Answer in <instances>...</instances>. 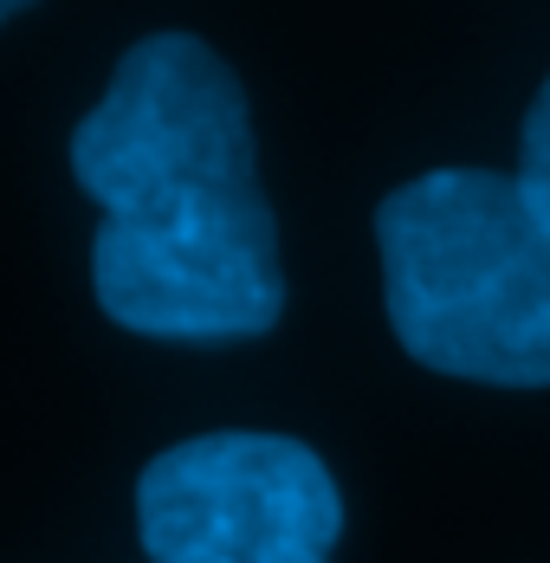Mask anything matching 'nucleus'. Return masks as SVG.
I'll list each match as a JSON object with an SVG mask.
<instances>
[{
    "instance_id": "f257e3e1",
    "label": "nucleus",
    "mask_w": 550,
    "mask_h": 563,
    "mask_svg": "<svg viewBox=\"0 0 550 563\" xmlns=\"http://www.w3.org/2000/svg\"><path fill=\"white\" fill-rule=\"evenodd\" d=\"M72 175L98 201L91 291L117 331L246 343L278 324L285 266L253 111L208 40L150 33L117 58L72 130Z\"/></svg>"
},
{
    "instance_id": "f03ea898",
    "label": "nucleus",
    "mask_w": 550,
    "mask_h": 563,
    "mask_svg": "<svg viewBox=\"0 0 550 563\" xmlns=\"http://www.w3.org/2000/svg\"><path fill=\"white\" fill-rule=\"evenodd\" d=\"M395 343L440 376L550 389V208L498 169H428L383 195Z\"/></svg>"
},
{
    "instance_id": "7ed1b4c3",
    "label": "nucleus",
    "mask_w": 550,
    "mask_h": 563,
    "mask_svg": "<svg viewBox=\"0 0 550 563\" xmlns=\"http://www.w3.org/2000/svg\"><path fill=\"white\" fill-rule=\"evenodd\" d=\"M343 493L292 434L220 428L163 448L136 473L150 563H330Z\"/></svg>"
},
{
    "instance_id": "20e7f679",
    "label": "nucleus",
    "mask_w": 550,
    "mask_h": 563,
    "mask_svg": "<svg viewBox=\"0 0 550 563\" xmlns=\"http://www.w3.org/2000/svg\"><path fill=\"white\" fill-rule=\"evenodd\" d=\"M518 181L550 208V78L525 111V130H518Z\"/></svg>"
},
{
    "instance_id": "39448f33",
    "label": "nucleus",
    "mask_w": 550,
    "mask_h": 563,
    "mask_svg": "<svg viewBox=\"0 0 550 563\" xmlns=\"http://www.w3.org/2000/svg\"><path fill=\"white\" fill-rule=\"evenodd\" d=\"M20 13V0H0V20H13Z\"/></svg>"
}]
</instances>
